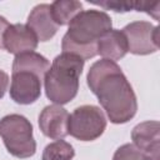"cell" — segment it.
Returning a JSON list of instances; mask_svg holds the SVG:
<instances>
[{"label":"cell","mask_w":160,"mask_h":160,"mask_svg":"<svg viewBox=\"0 0 160 160\" xmlns=\"http://www.w3.org/2000/svg\"><path fill=\"white\" fill-rule=\"evenodd\" d=\"M128 51L134 55H149L159 50V28L149 21H132L122 28Z\"/></svg>","instance_id":"6"},{"label":"cell","mask_w":160,"mask_h":160,"mask_svg":"<svg viewBox=\"0 0 160 160\" xmlns=\"http://www.w3.org/2000/svg\"><path fill=\"white\" fill-rule=\"evenodd\" d=\"M69 116L70 114L61 105H48L39 115V128L46 138L54 140L64 139L66 135H69Z\"/></svg>","instance_id":"9"},{"label":"cell","mask_w":160,"mask_h":160,"mask_svg":"<svg viewBox=\"0 0 160 160\" xmlns=\"http://www.w3.org/2000/svg\"><path fill=\"white\" fill-rule=\"evenodd\" d=\"M106 129V118L95 105H81L69 116L68 134L80 141H92L100 138Z\"/></svg>","instance_id":"5"},{"label":"cell","mask_w":160,"mask_h":160,"mask_svg":"<svg viewBox=\"0 0 160 160\" xmlns=\"http://www.w3.org/2000/svg\"><path fill=\"white\" fill-rule=\"evenodd\" d=\"M86 82L112 124H125L136 115V95L115 61H95L89 69Z\"/></svg>","instance_id":"1"},{"label":"cell","mask_w":160,"mask_h":160,"mask_svg":"<svg viewBox=\"0 0 160 160\" xmlns=\"http://www.w3.org/2000/svg\"><path fill=\"white\" fill-rule=\"evenodd\" d=\"M75 156V150L71 144L59 139L45 146L41 160H72Z\"/></svg>","instance_id":"15"},{"label":"cell","mask_w":160,"mask_h":160,"mask_svg":"<svg viewBox=\"0 0 160 160\" xmlns=\"http://www.w3.org/2000/svg\"><path fill=\"white\" fill-rule=\"evenodd\" d=\"M8 86H9V75L0 69V99L4 98L6 90H8Z\"/></svg>","instance_id":"17"},{"label":"cell","mask_w":160,"mask_h":160,"mask_svg":"<svg viewBox=\"0 0 160 160\" xmlns=\"http://www.w3.org/2000/svg\"><path fill=\"white\" fill-rule=\"evenodd\" d=\"M0 136L9 154L18 159H28L36 152L32 125L24 115L9 114L1 118Z\"/></svg>","instance_id":"4"},{"label":"cell","mask_w":160,"mask_h":160,"mask_svg":"<svg viewBox=\"0 0 160 160\" xmlns=\"http://www.w3.org/2000/svg\"><path fill=\"white\" fill-rule=\"evenodd\" d=\"M112 160H149V158L134 144L128 142L115 150Z\"/></svg>","instance_id":"16"},{"label":"cell","mask_w":160,"mask_h":160,"mask_svg":"<svg viewBox=\"0 0 160 160\" xmlns=\"http://www.w3.org/2000/svg\"><path fill=\"white\" fill-rule=\"evenodd\" d=\"M132 144L141 150L149 160H160V124L156 120H148L138 124L131 131Z\"/></svg>","instance_id":"8"},{"label":"cell","mask_w":160,"mask_h":160,"mask_svg":"<svg viewBox=\"0 0 160 160\" xmlns=\"http://www.w3.org/2000/svg\"><path fill=\"white\" fill-rule=\"evenodd\" d=\"M112 28L111 18L102 10H81L70 22L62 36V52H70L89 60L98 55V40Z\"/></svg>","instance_id":"2"},{"label":"cell","mask_w":160,"mask_h":160,"mask_svg":"<svg viewBox=\"0 0 160 160\" xmlns=\"http://www.w3.org/2000/svg\"><path fill=\"white\" fill-rule=\"evenodd\" d=\"M19 69L31 70L45 78L48 70L50 69V62L44 55L36 51H29L15 55V59L12 61V70Z\"/></svg>","instance_id":"14"},{"label":"cell","mask_w":160,"mask_h":160,"mask_svg":"<svg viewBox=\"0 0 160 160\" xmlns=\"http://www.w3.org/2000/svg\"><path fill=\"white\" fill-rule=\"evenodd\" d=\"M44 76L40 74L19 69L11 71L10 98L20 105H30L35 102L41 95V82Z\"/></svg>","instance_id":"7"},{"label":"cell","mask_w":160,"mask_h":160,"mask_svg":"<svg viewBox=\"0 0 160 160\" xmlns=\"http://www.w3.org/2000/svg\"><path fill=\"white\" fill-rule=\"evenodd\" d=\"M26 25L34 31L39 41H49L56 34L59 26L50 14V4H39L32 8L28 16Z\"/></svg>","instance_id":"11"},{"label":"cell","mask_w":160,"mask_h":160,"mask_svg":"<svg viewBox=\"0 0 160 160\" xmlns=\"http://www.w3.org/2000/svg\"><path fill=\"white\" fill-rule=\"evenodd\" d=\"M82 10V4L76 0H56L50 4V14L58 26L69 22Z\"/></svg>","instance_id":"13"},{"label":"cell","mask_w":160,"mask_h":160,"mask_svg":"<svg viewBox=\"0 0 160 160\" xmlns=\"http://www.w3.org/2000/svg\"><path fill=\"white\" fill-rule=\"evenodd\" d=\"M84 64L85 60L70 52H61L52 60L44 78L45 94L51 102L65 105L78 95Z\"/></svg>","instance_id":"3"},{"label":"cell","mask_w":160,"mask_h":160,"mask_svg":"<svg viewBox=\"0 0 160 160\" xmlns=\"http://www.w3.org/2000/svg\"><path fill=\"white\" fill-rule=\"evenodd\" d=\"M9 25H10L9 21L4 16L0 15V49L2 48V36H4V32L9 28Z\"/></svg>","instance_id":"18"},{"label":"cell","mask_w":160,"mask_h":160,"mask_svg":"<svg viewBox=\"0 0 160 160\" xmlns=\"http://www.w3.org/2000/svg\"><path fill=\"white\" fill-rule=\"evenodd\" d=\"M96 51L102 59L118 61L122 59L129 51H128V42L121 32V30L111 29L106 34H104L96 44Z\"/></svg>","instance_id":"12"},{"label":"cell","mask_w":160,"mask_h":160,"mask_svg":"<svg viewBox=\"0 0 160 160\" xmlns=\"http://www.w3.org/2000/svg\"><path fill=\"white\" fill-rule=\"evenodd\" d=\"M38 44L36 35L26 24H10L2 36V49L14 55L34 51Z\"/></svg>","instance_id":"10"}]
</instances>
